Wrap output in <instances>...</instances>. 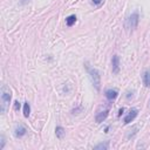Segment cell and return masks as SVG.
I'll return each instance as SVG.
<instances>
[{
  "mask_svg": "<svg viewBox=\"0 0 150 150\" xmlns=\"http://www.w3.org/2000/svg\"><path fill=\"white\" fill-rule=\"evenodd\" d=\"M103 1L104 0H91V4H94L95 6H100V5L103 4Z\"/></svg>",
  "mask_w": 150,
  "mask_h": 150,
  "instance_id": "14",
  "label": "cell"
},
{
  "mask_svg": "<svg viewBox=\"0 0 150 150\" xmlns=\"http://www.w3.org/2000/svg\"><path fill=\"white\" fill-rule=\"evenodd\" d=\"M108 115H109V109L108 108H106L103 110H100L97 114H96V116H95V121L97 123H101V122H103L108 117Z\"/></svg>",
  "mask_w": 150,
  "mask_h": 150,
  "instance_id": "4",
  "label": "cell"
},
{
  "mask_svg": "<svg viewBox=\"0 0 150 150\" xmlns=\"http://www.w3.org/2000/svg\"><path fill=\"white\" fill-rule=\"evenodd\" d=\"M4 145H5V137H4V135H1V144H0V149H3Z\"/></svg>",
  "mask_w": 150,
  "mask_h": 150,
  "instance_id": "15",
  "label": "cell"
},
{
  "mask_svg": "<svg viewBox=\"0 0 150 150\" xmlns=\"http://www.w3.org/2000/svg\"><path fill=\"white\" fill-rule=\"evenodd\" d=\"M22 1H27V0H22Z\"/></svg>",
  "mask_w": 150,
  "mask_h": 150,
  "instance_id": "18",
  "label": "cell"
},
{
  "mask_svg": "<svg viewBox=\"0 0 150 150\" xmlns=\"http://www.w3.org/2000/svg\"><path fill=\"white\" fill-rule=\"evenodd\" d=\"M55 133H56V136H58V138H62V137L65 136V134H66V131H65V129H63L62 127H56Z\"/></svg>",
  "mask_w": 150,
  "mask_h": 150,
  "instance_id": "10",
  "label": "cell"
},
{
  "mask_svg": "<svg viewBox=\"0 0 150 150\" xmlns=\"http://www.w3.org/2000/svg\"><path fill=\"white\" fill-rule=\"evenodd\" d=\"M75 21H76V16H75V15H69L66 19V25L70 27V26H73L75 24Z\"/></svg>",
  "mask_w": 150,
  "mask_h": 150,
  "instance_id": "11",
  "label": "cell"
},
{
  "mask_svg": "<svg viewBox=\"0 0 150 150\" xmlns=\"http://www.w3.org/2000/svg\"><path fill=\"white\" fill-rule=\"evenodd\" d=\"M123 110H124V109H123V108H122V109H121V110H120V112H119V116H121V115H122V112H123Z\"/></svg>",
  "mask_w": 150,
  "mask_h": 150,
  "instance_id": "17",
  "label": "cell"
},
{
  "mask_svg": "<svg viewBox=\"0 0 150 150\" xmlns=\"http://www.w3.org/2000/svg\"><path fill=\"white\" fill-rule=\"evenodd\" d=\"M138 18H140V16H138V13H137V12L133 13V14H131V15L127 19V21H125V27L129 28V29H134V28H136L137 25H138V20H140Z\"/></svg>",
  "mask_w": 150,
  "mask_h": 150,
  "instance_id": "3",
  "label": "cell"
},
{
  "mask_svg": "<svg viewBox=\"0 0 150 150\" xmlns=\"http://www.w3.org/2000/svg\"><path fill=\"white\" fill-rule=\"evenodd\" d=\"M26 134H27V129H26L24 125L19 124V125L15 127V129H14V135H15L16 137H22V136H25Z\"/></svg>",
  "mask_w": 150,
  "mask_h": 150,
  "instance_id": "6",
  "label": "cell"
},
{
  "mask_svg": "<svg viewBox=\"0 0 150 150\" xmlns=\"http://www.w3.org/2000/svg\"><path fill=\"white\" fill-rule=\"evenodd\" d=\"M87 70H88V74H89V78H90V81L93 83V86L95 87L97 90H100L101 88V78H100V73L96 68H90L88 65H87Z\"/></svg>",
  "mask_w": 150,
  "mask_h": 150,
  "instance_id": "2",
  "label": "cell"
},
{
  "mask_svg": "<svg viewBox=\"0 0 150 150\" xmlns=\"http://www.w3.org/2000/svg\"><path fill=\"white\" fill-rule=\"evenodd\" d=\"M111 65H112V73L117 74L120 72V58H119V55H114V56H112Z\"/></svg>",
  "mask_w": 150,
  "mask_h": 150,
  "instance_id": "5",
  "label": "cell"
},
{
  "mask_svg": "<svg viewBox=\"0 0 150 150\" xmlns=\"http://www.w3.org/2000/svg\"><path fill=\"white\" fill-rule=\"evenodd\" d=\"M0 94H1V112L3 114H6L10 102H11V99H12V91L6 85H3Z\"/></svg>",
  "mask_w": 150,
  "mask_h": 150,
  "instance_id": "1",
  "label": "cell"
},
{
  "mask_svg": "<svg viewBox=\"0 0 150 150\" xmlns=\"http://www.w3.org/2000/svg\"><path fill=\"white\" fill-rule=\"evenodd\" d=\"M19 108H20V103H19L18 101H15V102H14V109H15V110H18Z\"/></svg>",
  "mask_w": 150,
  "mask_h": 150,
  "instance_id": "16",
  "label": "cell"
},
{
  "mask_svg": "<svg viewBox=\"0 0 150 150\" xmlns=\"http://www.w3.org/2000/svg\"><path fill=\"white\" fill-rule=\"evenodd\" d=\"M119 95V91L116 89H108L106 90V97L109 100V101H112V100H115Z\"/></svg>",
  "mask_w": 150,
  "mask_h": 150,
  "instance_id": "8",
  "label": "cell"
},
{
  "mask_svg": "<svg viewBox=\"0 0 150 150\" xmlns=\"http://www.w3.org/2000/svg\"><path fill=\"white\" fill-rule=\"evenodd\" d=\"M29 114H31V106H29L28 102H25V104H24V116L28 117Z\"/></svg>",
  "mask_w": 150,
  "mask_h": 150,
  "instance_id": "12",
  "label": "cell"
},
{
  "mask_svg": "<svg viewBox=\"0 0 150 150\" xmlns=\"http://www.w3.org/2000/svg\"><path fill=\"white\" fill-rule=\"evenodd\" d=\"M137 109H131L130 111H129V114L124 117V124H128V123H130L131 121H134V119L137 116Z\"/></svg>",
  "mask_w": 150,
  "mask_h": 150,
  "instance_id": "7",
  "label": "cell"
},
{
  "mask_svg": "<svg viewBox=\"0 0 150 150\" xmlns=\"http://www.w3.org/2000/svg\"><path fill=\"white\" fill-rule=\"evenodd\" d=\"M143 83H144V86L145 87H150V72H148V70H145L144 73H143Z\"/></svg>",
  "mask_w": 150,
  "mask_h": 150,
  "instance_id": "9",
  "label": "cell"
},
{
  "mask_svg": "<svg viewBox=\"0 0 150 150\" xmlns=\"http://www.w3.org/2000/svg\"><path fill=\"white\" fill-rule=\"evenodd\" d=\"M108 148H109V142H106V143H100V144H97L96 147H94V149H96V150H99V149L107 150Z\"/></svg>",
  "mask_w": 150,
  "mask_h": 150,
  "instance_id": "13",
  "label": "cell"
}]
</instances>
